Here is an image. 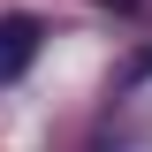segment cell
Returning a JSON list of instances; mask_svg holds the SVG:
<instances>
[{
    "label": "cell",
    "instance_id": "7a4b0ae2",
    "mask_svg": "<svg viewBox=\"0 0 152 152\" xmlns=\"http://www.w3.org/2000/svg\"><path fill=\"white\" fill-rule=\"evenodd\" d=\"M107 8H137V0H107Z\"/></svg>",
    "mask_w": 152,
    "mask_h": 152
},
{
    "label": "cell",
    "instance_id": "6da1fadb",
    "mask_svg": "<svg viewBox=\"0 0 152 152\" xmlns=\"http://www.w3.org/2000/svg\"><path fill=\"white\" fill-rule=\"evenodd\" d=\"M38 46H46V23L38 15H0V84H15L38 61Z\"/></svg>",
    "mask_w": 152,
    "mask_h": 152
}]
</instances>
